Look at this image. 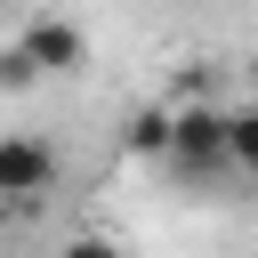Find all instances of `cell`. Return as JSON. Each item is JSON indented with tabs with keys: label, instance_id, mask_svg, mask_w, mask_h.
<instances>
[{
	"label": "cell",
	"instance_id": "cell-6",
	"mask_svg": "<svg viewBox=\"0 0 258 258\" xmlns=\"http://www.w3.org/2000/svg\"><path fill=\"white\" fill-rule=\"evenodd\" d=\"M56 258H129V250H121V242H113V234H105V226H73V234H64V250H56Z\"/></svg>",
	"mask_w": 258,
	"mask_h": 258
},
{
	"label": "cell",
	"instance_id": "cell-4",
	"mask_svg": "<svg viewBox=\"0 0 258 258\" xmlns=\"http://www.w3.org/2000/svg\"><path fill=\"white\" fill-rule=\"evenodd\" d=\"M169 137H177V105L169 97L161 105H137L121 121V153H137V161H169Z\"/></svg>",
	"mask_w": 258,
	"mask_h": 258
},
{
	"label": "cell",
	"instance_id": "cell-3",
	"mask_svg": "<svg viewBox=\"0 0 258 258\" xmlns=\"http://www.w3.org/2000/svg\"><path fill=\"white\" fill-rule=\"evenodd\" d=\"M16 40L32 48V64H40V73H81V64H89V40H81V24H64V16H40V24H24Z\"/></svg>",
	"mask_w": 258,
	"mask_h": 258
},
{
	"label": "cell",
	"instance_id": "cell-8",
	"mask_svg": "<svg viewBox=\"0 0 258 258\" xmlns=\"http://www.w3.org/2000/svg\"><path fill=\"white\" fill-rule=\"evenodd\" d=\"M250 105H258V73H250Z\"/></svg>",
	"mask_w": 258,
	"mask_h": 258
},
{
	"label": "cell",
	"instance_id": "cell-1",
	"mask_svg": "<svg viewBox=\"0 0 258 258\" xmlns=\"http://www.w3.org/2000/svg\"><path fill=\"white\" fill-rule=\"evenodd\" d=\"M169 169L177 177H226L234 169V113H218L210 97H194V105H177V137H169Z\"/></svg>",
	"mask_w": 258,
	"mask_h": 258
},
{
	"label": "cell",
	"instance_id": "cell-7",
	"mask_svg": "<svg viewBox=\"0 0 258 258\" xmlns=\"http://www.w3.org/2000/svg\"><path fill=\"white\" fill-rule=\"evenodd\" d=\"M32 81H40L32 48H24V40H8V56H0V89H32Z\"/></svg>",
	"mask_w": 258,
	"mask_h": 258
},
{
	"label": "cell",
	"instance_id": "cell-2",
	"mask_svg": "<svg viewBox=\"0 0 258 258\" xmlns=\"http://www.w3.org/2000/svg\"><path fill=\"white\" fill-rule=\"evenodd\" d=\"M48 185H56V153H48L40 137H24V129L0 137V194H8L16 210H32Z\"/></svg>",
	"mask_w": 258,
	"mask_h": 258
},
{
	"label": "cell",
	"instance_id": "cell-5",
	"mask_svg": "<svg viewBox=\"0 0 258 258\" xmlns=\"http://www.w3.org/2000/svg\"><path fill=\"white\" fill-rule=\"evenodd\" d=\"M234 177H250V185H258V105H242V113H234Z\"/></svg>",
	"mask_w": 258,
	"mask_h": 258
}]
</instances>
